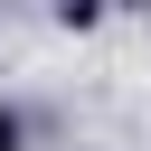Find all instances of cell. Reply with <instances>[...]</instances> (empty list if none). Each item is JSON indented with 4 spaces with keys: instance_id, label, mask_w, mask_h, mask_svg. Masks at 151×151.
Listing matches in <instances>:
<instances>
[{
    "instance_id": "6da1fadb",
    "label": "cell",
    "mask_w": 151,
    "mask_h": 151,
    "mask_svg": "<svg viewBox=\"0 0 151 151\" xmlns=\"http://www.w3.org/2000/svg\"><path fill=\"white\" fill-rule=\"evenodd\" d=\"M57 19H66V28H94V19H104V0H57Z\"/></svg>"
},
{
    "instance_id": "7a4b0ae2",
    "label": "cell",
    "mask_w": 151,
    "mask_h": 151,
    "mask_svg": "<svg viewBox=\"0 0 151 151\" xmlns=\"http://www.w3.org/2000/svg\"><path fill=\"white\" fill-rule=\"evenodd\" d=\"M0 151H28V123H19L9 104H0Z\"/></svg>"
},
{
    "instance_id": "3957f363",
    "label": "cell",
    "mask_w": 151,
    "mask_h": 151,
    "mask_svg": "<svg viewBox=\"0 0 151 151\" xmlns=\"http://www.w3.org/2000/svg\"><path fill=\"white\" fill-rule=\"evenodd\" d=\"M113 9H151V0H113Z\"/></svg>"
}]
</instances>
